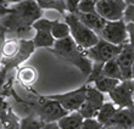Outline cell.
<instances>
[{"instance_id":"obj_18","label":"cell","mask_w":134,"mask_h":129,"mask_svg":"<svg viewBox=\"0 0 134 129\" xmlns=\"http://www.w3.org/2000/svg\"><path fill=\"white\" fill-rule=\"evenodd\" d=\"M118 107L116 105L111 102H104L101 107H100L99 112H98V116H96V119L101 123L102 126H106L107 123L112 119V117L115 116V113L117 112Z\"/></svg>"},{"instance_id":"obj_3","label":"cell","mask_w":134,"mask_h":129,"mask_svg":"<svg viewBox=\"0 0 134 129\" xmlns=\"http://www.w3.org/2000/svg\"><path fill=\"white\" fill-rule=\"evenodd\" d=\"M65 22L70 27V35L73 38V40L77 43V45L81 49L85 50L95 45L99 40V35L94 31H92L89 27L83 23V22L77 17L76 14L67 12L64 15Z\"/></svg>"},{"instance_id":"obj_19","label":"cell","mask_w":134,"mask_h":129,"mask_svg":"<svg viewBox=\"0 0 134 129\" xmlns=\"http://www.w3.org/2000/svg\"><path fill=\"white\" fill-rule=\"evenodd\" d=\"M101 74L102 76H106V77H110V78L123 80V76H122V72H121V68L118 66V63H117L116 59L110 60V61H107V62H105L102 65Z\"/></svg>"},{"instance_id":"obj_21","label":"cell","mask_w":134,"mask_h":129,"mask_svg":"<svg viewBox=\"0 0 134 129\" xmlns=\"http://www.w3.org/2000/svg\"><path fill=\"white\" fill-rule=\"evenodd\" d=\"M43 124L44 123L38 117H35L34 115H31L18 121L17 129H40Z\"/></svg>"},{"instance_id":"obj_20","label":"cell","mask_w":134,"mask_h":129,"mask_svg":"<svg viewBox=\"0 0 134 129\" xmlns=\"http://www.w3.org/2000/svg\"><path fill=\"white\" fill-rule=\"evenodd\" d=\"M42 10H56L61 15L66 12L65 0H35Z\"/></svg>"},{"instance_id":"obj_14","label":"cell","mask_w":134,"mask_h":129,"mask_svg":"<svg viewBox=\"0 0 134 129\" xmlns=\"http://www.w3.org/2000/svg\"><path fill=\"white\" fill-rule=\"evenodd\" d=\"M84 118L78 111L68 112L66 116L57 121L60 129H82Z\"/></svg>"},{"instance_id":"obj_37","label":"cell","mask_w":134,"mask_h":129,"mask_svg":"<svg viewBox=\"0 0 134 129\" xmlns=\"http://www.w3.org/2000/svg\"><path fill=\"white\" fill-rule=\"evenodd\" d=\"M0 70H1V65H0Z\"/></svg>"},{"instance_id":"obj_27","label":"cell","mask_w":134,"mask_h":129,"mask_svg":"<svg viewBox=\"0 0 134 129\" xmlns=\"http://www.w3.org/2000/svg\"><path fill=\"white\" fill-rule=\"evenodd\" d=\"M123 21L126 23H132L134 25V6L133 5H127L123 14Z\"/></svg>"},{"instance_id":"obj_33","label":"cell","mask_w":134,"mask_h":129,"mask_svg":"<svg viewBox=\"0 0 134 129\" xmlns=\"http://www.w3.org/2000/svg\"><path fill=\"white\" fill-rule=\"evenodd\" d=\"M5 31L0 28V57H1V50H3V45L5 43Z\"/></svg>"},{"instance_id":"obj_15","label":"cell","mask_w":134,"mask_h":129,"mask_svg":"<svg viewBox=\"0 0 134 129\" xmlns=\"http://www.w3.org/2000/svg\"><path fill=\"white\" fill-rule=\"evenodd\" d=\"M84 102H87L92 107L96 108L99 111L100 107L105 102V94L101 93L99 89H96L92 84H87V93H85Z\"/></svg>"},{"instance_id":"obj_25","label":"cell","mask_w":134,"mask_h":129,"mask_svg":"<svg viewBox=\"0 0 134 129\" xmlns=\"http://www.w3.org/2000/svg\"><path fill=\"white\" fill-rule=\"evenodd\" d=\"M18 77L20 79L26 84H31L33 83L37 78V72H35L34 68L32 67H25V68H22L20 71V73H18Z\"/></svg>"},{"instance_id":"obj_5","label":"cell","mask_w":134,"mask_h":129,"mask_svg":"<svg viewBox=\"0 0 134 129\" xmlns=\"http://www.w3.org/2000/svg\"><path fill=\"white\" fill-rule=\"evenodd\" d=\"M121 49H122V45H116L105 39L99 38L95 45H93L89 49L83 50V51L93 63H105L110 60L116 59Z\"/></svg>"},{"instance_id":"obj_35","label":"cell","mask_w":134,"mask_h":129,"mask_svg":"<svg viewBox=\"0 0 134 129\" xmlns=\"http://www.w3.org/2000/svg\"><path fill=\"white\" fill-rule=\"evenodd\" d=\"M132 79H134V62H133V66H132Z\"/></svg>"},{"instance_id":"obj_29","label":"cell","mask_w":134,"mask_h":129,"mask_svg":"<svg viewBox=\"0 0 134 129\" xmlns=\"http://www.w3.org/2000/svg\"><path fill=\"white\" fill-rule=\"evenodd\" d=\"M81 0H65L66 4V11L71 12V14H76L77 12V7Z\"/></svg>"},{"instance_id":"obj_24","label":"cell","mask_w":134,"mask_h":129,"mask_svg":"<svg viewBox=\"0 0 134 129\" xmlns=\"http://www.w3.org/2000/svg\"><path fill=\"white\" fill-rule=\"evenodd\" d=\"M56 21H53V20H48V18H38L37 21L33 22L32 28L34 31H50L53 29L54 25H55Z\"/></svg>"},{"instance_id":"obj_8","label":"cell","mask_w":134,"mask_h":129,"mask_svg":"<svg viewBox=\"0 0 134 129\" xmlns=\"http://www.w3.org/2000/svg\"><path fill=\"white\" fill-rule=\"evenodd\" d=\"M99 38L105 39L107 42L116 44V45H123L128 43V32L127 25L123 20L118 21H107L105 27L100 31Z\"/></svg>"},{"instance_id":"obj_22","label":"cell","mask_w":134,"mask_h":129,"mask_svg":"<svg viewBox=\"0 0 134 129\" xmlns=\"http://www.w3.org/2000/svg\"><path fill=\"white\" fill-rule=\"evenodd\" d=\"M51 34L55 38V40H60V39L67 38L70 35V27L66 22H60L56 21L54 25L53 29H51Z\"/></svg>"},{"instance_id":"obj_7","label":"cell","mask_w":134,"mask_h":129,"mask_svg":"<svg viewBox=\"0 0 134 129\" xmlns=\"http://www.w3.org/2000/svg\"><path fill=\"white\" fill-rule=\"evenodd\" d=\"M85 93H87V84L82 85L78 89H74L72 91H67L62 94H50L44 95L45 98L55 100L66 110L67 112L78 111L82 104L85 100Z\"/></svg>"},{"instance_id":"obj_10","label":"cell","mask_w":134,"mask_h":129,"mask_svg":"<svg viewBox=\"0 0 134 129\" xmlns=\"http://www.w3.org/2000/svg\"><path fill=\"white\" fill-rule=\"evenodd\" d=\"M35 46L33 44L32 40H20V46H18V51L16 52V55L10 59H3V65L4 68H6L7 71L10 68L17 67L18 65H21L25 60H27L29 56L33 54Z\"/></svg>"},{"instance_id":"obj_28","label":"cell","mask_w":134,"mask_h":129,"mask_svg":"<svg viewBox=\"0 0 134 129\" xmlns=\"http://www.w3.org/2000/svg\"><path fill=\"white\" fill-rule=\"evenodd\" d=\"M7 119H9V117L6 113V104H5L3 98H0V124L6 123Z\"/></svg>"},{"instance_id":"obj_16","label":"cell","mask_w":134,"mask_h":129,"mask_svg":"<svg viewBox=\"0 0 134 129\" xmlns=\"http://www.w3.org/2000/svg\"><path fill=\"white\" fill-rule=\"evenodd\" d=\"M33 44H34L35 49L38 48H46V49H51L55 45V38L53 37L50 31H37L34 38L32 39Z\"/></svg>"},{"instance_id":"obj_26","label":"cell","mask_w":134,"mask_h":129,"mask_svg":"<svg viewBox=\"0 0 134 129\" xmlns=\"http://www.w3.org/2000/svg\"><path fill=\"white\" fill-rule=\"evenodd\" d=\"M77 12H83V14L96 12V3L93 0H81L78 4Z\"/></svg>"},{"instance_id":"obj_11","label":"cell","mask_w":134,"mask_h":129,"mask_svg":"<svg viewBox=\"0 0 134 129\" xmlns=\"http://www.w3.org/2000/svg\"><path fill=\"white\" fill-rule=\"evenodd\" d=\"M116 61L121 68L123 79H132V66L134 62V48L126 43L122 45L120 54L117 55Z\"/></svg>"},{"instance_id":"obj_1","label":"cell","mask_w":134,"mask_h":129,"mask_svg":"<svg viewBox=\"0 0 134 129\" xmlns=\"http://www.w3.org/2000/svg\"><path fill=\"white\" fill-rule=\"evenodd\" d=\"M43 16V10L35 0H22L11 4L7 12L0 16V28L17 35L26 34L32 29L33 22Z\"/></svg>"},{"instance_id":"obj_30","label":"cell","mask_w":134,"mask_h":129,"mask_svg":"<svg viewBox=\"0 0 134 129\" xmlns=\"http://www.w3.org/2000/svg\"><path fill=\"white\" fill-rule=\"evenodd\" d=\"M127 25V32H128V43L134 48V25L132 23H126Z\"/></svg>"},{"instance_id":"obj_13","label":"cell","mask_w":134,"mask_h":129,"mask_svg":"<svg viewBox=\"0 0 134 129\" xmlns=\"http://www.w3.org/2000/svg\"><path fill=\"white\" fill-rule=\"evenodd\" d=\"M77 17L84 23L87 27H89L92 31H94L96 34H99L100 31L105 27L107 23L105 18L100 16L98 12H89V14H83V12H76Z\"/></svg>"},{"instance_id":"obj_17","label":"cell","mask_w":134,"mask_h":129,"mask_svg":"<svg viewBox=\"0 0 134 129\" xmlns=\"http://www.w3.org/2000/svg\"><path fill=\"white\" fill-rule=\"evenodd\" d=\"M121 80L118 79H115V78H110V77H106V76H98L95 79L93 80V84H94V87L96 89H99L101 93L104 94H109L110 91H112L116 85L120 83Z\"/></svg>"},{"instance_id":"obj_36","label":"cell","mask_w":134,"mask_h":129,"mask_svg":"<svg viewBox=\"0 0 134 129\" xmlns=\"http://www.w3.org/2000/svg\"><path fill=\"white\" fill-rule=\"evenodd\" d=\"M93 1H95V3H98V1H100V0H93Z\"/></svg>"},{"instance_id":"obj_34","label":"cell","mask_w":134,"mask_h":129,"mask_svg":"<svg viewBox=\"0 0 134 129\" xmlns=\"http://www.w3.org/2000/svg\"><path fill=\"white\" fill-rule=\"evenodd\" d=\"M126 3H127V5H133L134 6V0H124Z\"/></svg>"},{"instance_id":"obj_23","label":"cell","mask_w":134,"mask_h":129,"mask_svg":"<svg viewBox=\"0 0 134 129\" xmlns=\"http://www.w3.org/2000/svg\"><path fill=\"white\" fill-rule=\"evenodd\" d=\"M18 46H20V40H5L3 45V50H1V56L3 59H10L16 55V52L18 51Z\"/></svg>"},{"instance_id":"obj_9","label":"cell","mask_w":134,"mask_h":129,"mask_svg":"<svg viewBox=\"0 0 134 129\" xmlns=\"http://www.w3.org/2000/svg\"><path fill=\"white\" fill-rule=\"evenodd\" d=\"M127 3L124 0H100L96 3V12L106 21L123 20Z\"/></svg>"},{"instance_id":"obj_6","label":"cell","mask_w":134,"mask_h":129,"mask_svg":"<svg viewBox=\"0 0 134 129\" xmlns=\"http://www.w3.org/2000/svg\"><path fill=\"white\" fill-rule=\"evenodd\" d=\"M109 96L118 108L134 107V79L121 80Z\"/></svg>"},{"instance_id":"obj_32","label":"cell","mask_w":134,"mask_h":129,"mask_svg":"<svg viewBox=\"0 0 134 129\" xmlns=\"http://www.w3.org/2000/svg\"><path fill=\"white\" fill-rule=\"evenodd\" d=\"M40 129H60L57 122H50V123H44Z\"/></svg>"},{"instance_id":"obj_31","label":"cell","mask_w":134,"mask_h":129,"mask_svg":"<svg viewBox=\"0 0 134 129\" xmlns=\"http://www.w3.org/2000/svg\"><path fill=\"white\" fill-rule=\"evenodd\" d=\"M10 6L9 0H0V16L7 12V9Z\"/></svg>"},{"instance_id":"obj_4","label":"cell","mask_w":134,"mask_h":129,"mask_svg":"<svg viewBox=\"0 0 134 129\" xmlns=\"http://www.w3.org/2000/svg\"><path fill=\"white\" fill-rule=\"evenodd\" d=\"M38 101L33 102L31 107L33 110V115L38 117L43 123L57 122L60 118L66 116L68 112L55 100L45 98L44 95H39Z\"/></svg>"},{"instance_id":"obj_12","label":"cell","mask_w":134,"mask_h":129,"mask_svg":"<svg viewBox=\"0 0 134 129\" xmlns=\"http://www.w3.org/2000/svg\"><path fill=\"white\" fill-rule=\"evenodd\" d=\"M106 128L117 129H131L134 128V107L132 108H118L112 119L106 126Z\"/></svg>"},{"instance_id":"obj_2","label":"cell","mask_w":134,"mask_h":129,"mask_svg":"<svg viewBox=\"0 0 134 129\" xmlns=\"http://www.w3.org/2000/svg\"><path fill=\"white\" fill-rule=\"evenodd\" d=\"M50 51L55 54L57 57L64 59L65 61L76 66L87 77L92 72L93 62L85 56L83 49L77 45V43L74 42L71 35H68L67 38L56 40L55 45L50 49Z\"/></svg>"}]
</instances>
